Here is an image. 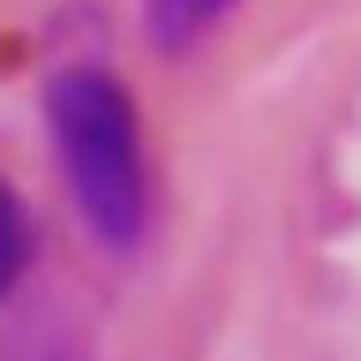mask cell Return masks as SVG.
<instances>
[{
    "instance_id": "3957f363",
    "label": "cell",
    "mask_w": 361,
    "mask_h": 361,
    "mask_svg": "<svg viewBox=\"0 0 361 361\" xmlns=\"http://www.w3.org/2000/svg\"><path fill=\"white\" fill-rule=\"evenodd\" d=\"M23 271H30V211H23V196L8 188V173H0V301L16 293Z\"/></svg>"
},
{
    "instance_id": "6da1fadb",
    "label": "cell",
    "mask_w": 361,
    "mask_h": 361,
    "mask_svg": "<svg viewBox=\"0 0 361 361\" xmlns=\"http://www.w3.org/2000/svg\"><path fill=\"white\" fill-rule=\"evenodd\" d=\"M45 128L53 158L83 226L106 248H143L151 233V151H143V113L121 90L113 68H61L45 83Z\"/></svg>"
},
{
    "instance_id": "7a4b0ae2",
    "label": "cell",
    "mask_w": 361,
    "mask_h": 361,
    "mask_svg": "<svg viewBox=\"0 0 361 361\" xmlns=\"http://www.w3.org/2000/svg\"><path fill=\"white\" fill-rule=\"evenodd\" d=\"M233 8H241V0H151V38L166 45V53H180V45L211 38Z\"/></svg>"
}]
</instances>
